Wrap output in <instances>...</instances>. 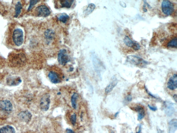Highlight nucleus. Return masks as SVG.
I'll use <instances>...</instances> for the list:
<instances>
[{
	"label": "nucleus",
	"instance_id": "15",
	"mask_svg": "<svg viewBox=\"0 0 177 133\" xmlns=\"http://www.w3.org/2000/svg\"><path fill=\"white\" fill-rule=\"evenodd\" d=\"M117 80L116 79H113L106 88L105 91L106 93L107 94L110 93L117 85Z\"/></svg>",
	"mask_w": 177,
	"mask_h": 133
},
{
	"label": "nucleus",
	"instance_id": "1",
	"mask_svg": "<svg viewBox=\"0 0 177 133\" xmlns=\"http://www.w3.org/2000/svg\"><path fill=\"white\" fill-rule=\"evenodd\" d=\"M161 11L163 15L166 16L172 15L175 10L174 4L168 0H164L161 2Z\"/></svg>",
	"mask_w": 177,
	"mask_h": 133
},
{
	"label": "nucleus",
	"instance_id": "20",
	"mask_svg": "<svg viewBox=\"0 0 177 133\" xmlns=\"http://www.w3.org/2000/svg\"><path fill=\"white\" fill-rule=\"evenodd\" d=\"M175 111L174 107L171 103H168L167 104L165 110V112L166 114L169 116L172 115Z\"/></svg>",
	"mask_w": 177,
	"mask_h": 133
},
{
	"label": "nucleus",
	"instance_id": "21",
	"mask_svg": "<svg viewBox=\"0 0 177 133\" xmlns=\"http://www.w3.org/2000/svg\"><path fill=\"white\" fill-rule=\"evenodd\" d=\"M57 18L58 20L62 23H67L68 21V20L69 17L66 13H63L58 16Z\"/></svg>",
	"mask_w": 177,
	"mask_h": 133
},
{
	"label": "nucleus",
	"instance_id": "31",
	"mask_svg": "<svg viewBox=\"0 0 177 133\" xmlns=\"http://www.w3.org/2000/svg\"><path fill=\"white\" fill-rule=\"evenodd\" d=\"M141 125H140V126H139V131H138V132H136V133H141Z\"/></svg>",
	"mask_w": 177,
	"mask_h": 133
},
{
	"label": "nucleus",
	"instance_id": "24",
	"mask_svg": "<svg viewBox=\"0 0 177 133\" xmlns=\"http://www.w3.org/2000/svg\"><path fill=\"white\" fill-rule=\"evenodd\" d=\"M78 97V95L77 93H74L71 97V102L72 106L75 109L77 108V102Z\"/></svg>",
	"mask_w": 177,
	"mask_h": 133
},
{
	"label": "nucleus",
	"instance_id": "26",
	"mask_svg": "<svg viewBox=\"0 0 177 133\" xmlns=\"http://www.w3.org/2000/svg\"><path fill=\"white\" fill-rule=\"evenodd\" d=\"M38 1H31L30 5L28 9V11H30L31 9H32L34 6L38 2Z\"/></svg>",
	"mask_w": 177,
	"mask_h": 133
},
{
	"label": "nucleus",
	"instance_id": "32",
	"mask_svg": "<svg viewBox=\"0 0 177 133\" xmlns=\"http://www.w3.org/2000/svg\"><path fill=\"white\" fill-rule=\"evenodd\" d=\"M157 133H164V132H163L160 129H159L158 131H157Z\"/></svg>",
	"mask_w": 177,
	"mask_h": 133
},
{
	"label": "nucleus",
	"instance_id": "33",
	"mask_svg": "<svg viewBox=\"0 0 177 133\" xmlns=\"http://www.w3.org/2000/svg\"><path fill=\"white\" fill-rule=\"evenodd\" d=\"M118 112H117L116 113L115 115H114V117H116L118 115Z\"/></svg>",
	"mask_w": 177,
	"mask_h": 133
},
{
	"label": "nucleus",
	"instance_id": "13",
	"mask_svg": "<svg viewBox=\"0 0 177 133\" xmlns=\"http://www.w3.org/2000/svg\"><path fill=\"white\" fill-rule=\"evenodd\" d=\"M133 109L134 110L137 111L139 113L138 116V120H141L145 116V112L144 109L143 107L140 106L139 105H138L137 106L133 108Z\"/></svg>",
	"mask_w": 177,
	"mask_h": 133
},
{
	"label": "nucleus",
	"instance_id": "4",
	"mask_svg": "<svg viewBox=\"0 0 177 133\" xmlns=\"http://www.w3.org/2000/svg\"><path fill=\"white\" fill-rule=\"evenodd\" d=\"M58 61L62 65H65L70 60L67 54V50L65 49L60 50L58 54Z\"/></svg>",
	"mask_w": 177,
	"mask_h": 133
},
{
	"label": "nucleus",
	"instance_id": "27",
	"mask_svg": "<svg viewBox=\"0 0 177 133\" xmlns=\"http://www.w3.org/2000/svg\"><path fill=\"white\" fill-rule=\"evenodd\" d=\"M132 97L131 95H128L126 97V100L128 102H130L132 100Z\"/></svg>",
	"mask_w": 177,
	"mask_h": 133
},
{
	"label": "nucleus",
	"instance_id": "6",
	"mask_svg": "<svg viewBox=\"0 0 177 133\" xmlns=\"http://www.w3.org/2000/svg\"><path fill=\"white\" fill-rule=\"evenodd\" d=\"M13 110V105L11 102L7 100L0 101V110L5 113H9Z\"/></svg>",
	"mask_w": 177,
	"mask_h": 133
},
{
	"label": "nucleus",
	"instance_id": "28",
	"mask_svg": "<svg viewBox=\"0 0 177 133\" xmlns=\"http://www.w3.org/2000/svg\"><path fill=\"white\" fill-rule=\"evenodd\" d=\"M148 107L151 110L153 111H155L157 110V108L156 107L151 106V105H149Z\"/></svg>",
	"mask_w": 177,
	"mask_h": 133
},
{
	"label": "nucleus",
	"instance_id": "9",
	"mask_svg": "<svg viewBox=\"0 0 177 133\" xmlns=\"http://www.w3.org/2000/svg\"><path fill=\"white\" fill-rule=\"evenodd\" d=\"M167 87L171 91H174L177 88V75L174 74L169 78L168 83Z\"/></svg>",
	"mask_w": 177,
	"mask_h": 133
},
{
	"label": "nucleus",
	"instance_id": "19",
	"mask_svg": "<svg viewBox=\"0 0 177 133\" xmlns=\"http://www.w3.org/2000/svg\"><path fill=\"white\" fill-rule=\"evenodd\" d=\"M96 8V5L93 4H90L87 6V8L83 11L84 14L85 16H87L90 14Z\"/></svg>",
	"mask_w": 177,
	"mask_h": 133
},
{
	"label": "nucleus",
	"instance_id": "29",
	"mask_svg": "<svg viewBox=\"0 0 177 133\" xmlns=\"http://www.w3.org/2000/svg\"><path fill=\"white\" fill-rule=\"evenodd\" d=\"M65 133H75V132L71 129H68L66 130Z\"/></svg>",
	"mask_w": 177,
	"mask_h": 133
},
{
	"label": "nucleus",
	"instance_id": "2",
	"mask_svg": "<svg viewBox=\"0 0 177 133\" xmlns=\"http://www.w3.org/2000/svg\"><path fill=\"white\" fill-rule=\"evenodd\" d=\"M13 40L16 46H20L24 42V33L22 29L17 28L14 30L12 35Z\"/></svg>",
	"mask_w": 177,
	"mask_h": 133
},
{
	"label": "nucleus",
	"instance_id": "30",
	"mask_svg": "<svg viewBox=\"0 0 177 133\" xmlns=\"http://www.w3.org/2000/svg\"><path fill=\"white\" fill-rule=\"evenodd\" d=\"M173 98H174V100L176 103L177 102V95L175 94V95H174V96H173Z\"/></svg>",
	"mask_w": 177,
	"mask_h": 133
},
{
	"label": "nucleus",
	"instance_id": "5",
	"mask_svg": "<svg viewBox=\"0 0 177 133\" xmlns=\"http://www.w3.org/2000/svg\"><path fill=\"white\" fill-rule=\"evenodd\" d=\"M36 15L38 17H46L50 14V11L48 7L44 5L39 6L36 10Z\"/></svg>",
	"mask_w": 177,
	"mask_h": 133
},
{
	"label": "nucleus",
	"instance_id": "11",
	"mask_svg": "<svg viewBox=\"0 0 177 133\" xmlns=\"http://www.w3.org/2000/svg\"><path fill=\"white\" fill-rule=\"evenodd\" d=\"M18 116L21 120L28 122L31 120L32 116L29 111H25L19 113Z\"/></svg>",
	"mask_w": 177,
	"mask_h": 133
},
{
	"label": "nucleus",
	"instance_id": "12",
	"mask_svg": "<svg viewBox=\"0 0 177 133\" xmlns=\"http://www.w3.org/2000/svg\"><path fill=\"white\" fill-rule=\"evenodd\" d=\"M22 82L20 77H10L7 80V83L8 85L10 86H16L20 84Z\"/></svg>",
	"mask_w": 177,
	"mask_h": 133
},
{
	"label": "nucleus",
	"instance_id": "22",
	"mask_svg": "<svg viewBox=\"0 0 177 133\" xmlns=\"http://www.w3.org/2000/svg\"><path fill=\"white\" fill-rule=\"evenodd\" d=\"M45 36L47 40L49 41L51 40H53L54 37V32L50 29H48L45 33Z\"/></svg>",
	"mask_w": 177,
	"mask_h": 133
},
{
	"label": "nucleus",
	"instance_id": "7",
	"mask_svg": "<svg viewBox=\"0 0 177 133\" xmlns=\"http://www.w3.org/2000/svg\"><path fill=\"white\" fill-rule=\"evenodd\" d=\"M123 41L125 45L128 47L133 48L135 51H137L140 49V46L139 43L134 42L129 36H126L124 37Z\"/></svg>",
	"mask_w": 177,
	"mask_h": 133
},
{
	"label": "nucleus",
	"instance_id": "16",
	"mask_svg": "<svg viewBox=\"0 0 177 133\" xmlns=\"http://www.w3.org/2000/svg\"><path fill=\"white\" fill-rule=\"evenodd\" d=\"M60 8H69L71 7L74 2L73 0H62L59 1Z\"/></svg>",
	"mask_w": 177,
	"mask_h": 133
},
{
	"label": "nucleus",
	"instance_id": "18",
	"mask_svg": "<svg viewBox=\"0 0 177 133\" xmlns=\"http://www.w3.org/2000/svg\"><path fill=\"white\" fill-rule=\"evenodd\" d=\"M0 133H15L14 128L10 126H7L0 129Z\"/></svg>",
	"mask_w": 177,
	"mask_h": 133
},
{
	"label": "nucleus",
	"instance_id": "3",
	"mask_svg": "<svg viewBox=\"0 0 177 133\" xmlns=\"http://www.w3.org/2000/svg\"><path fill=\"white\" fill-rule=\"evenodd\" d=\"M127 60L130 63L141 67H144L149 64L148 62L145 61L142 58L134 55L128 56L127 58Z\"/></svg>",
	"mask_w": 177,
	"mask_h": 133
},
{
	"label": "nucleus",
	"instance_id": "23",
	"mask_svg": "<svg viewBox=\"0 0 177 133\" xmlns=\"http://www.w3.org/2000/svg\"><path fill=\"white\" fill-rule=\"evenodd\" d=\"M22 9V4L20 2H18L15 6V15L14 17L16 18L18 17L20 14L21 12V10Z\"/></svg>",
	"mask_w": 177,
	"mask_h": 133
},
{
	"label": "nucleus",
	"instance_id": "34",
	"mask_svg": "<svg viewBox=\"0 0 177 133\" xmlns=\"http://www.w3.org/2000/svg\"><path fill=\"white\" fill-rule=\"evenodd\" d=\"M112 133H113V132H112Z\"/></svg>",
	"mask_w": 177,
	"mask_h": 133
},
{
	"label": "nucleus",
	"instance_id": "8",
	"mask_svg": "<svg viewBox=\"0 0 177 133\" xmlns=\"http://www.w3.org/2000/svg\"><path fill=\"white\" fill-rule=\"evenodd\" d=\"M50 96L48 94L45 95L40 101V107L43 111H46L49 109L50 104Z\"/></svg>",
	"mask_w": 177,
	"mask_h": 133
},
{
	"label": "nucleus",
	"instance_id": "14",
	"mask_svg": "<svg viewBox=\"0 0 177 133\" xmlns=\"http://www.w3.org/2000/svg\"><path fill=\"white\" fill-rule=\"evenodd\" d=\"M168 48H177V38L176 35V36H173L169 40L166 45Z\"/></svg>",
	"mask_w": 177,
	"mask_h": 133
},
{
	"label": "nucleus",
	"instance_id": "17",
	"mask_svg": "<svg viewBox=\"0 0 177 133\" xmlns=\"http://www.w3.org/2000/svg\"><path fill=\"white\" fill-rule=\"evenodd\" d=\"M177 120L173 119L169 123V130L170 133H174L177 130Z\"/></svg>",
	"mask_w": 177,
	"mask_h": 133
},
{
	"label": "nucleus",
	"instance_id": "10",
	"mask_svg": "<svg viewBox=\"0 0 177 133\" xmlns=\"http://www.w3.org/2000/svg\"><path fill=\"white\" fill-rule=\"evenodd\" d=\"M48 77L50 81L54 83H58L61 81V78L59 74L56 72L50 71L48 74Z\"/></svg>",
	"mask_w": 177,
	"mask_h": 133
},
{
	"label": "nucleus",
	"instance_id": "25",
	"mask_svg": "<svg viewBox=\"0 0 177 133\" xmlns=\"http://www.w3.org/2000/svg\"><path fill=\"white\" fill-rule=\"evenodd\" d=\"M76 115L75 113H74V114L72 115L71 117L70 121L71 124L73 125H75V124L76 122Z\"/></svg>",
	"mask_w": 177,
	"mask_h": 133
}]
</instances>
